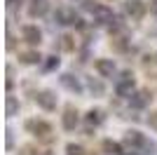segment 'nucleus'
Masks as SVG:
<instances>
[{
  "mask_svg": "<svg viewBox=\"0 0 157 155\" xmlns=\"http://www.w3.org/2000/svg\"><path fill=\"white\" fill-rule=\"evenodd\" d=\"M21 35H24V40H26L28 45H40V40H42L40 28H38V26H33V24L24 26V28H21Z\"/></svg>",
  "mask_w": 157,
  "mask_h": 155,
  "instance_id": "7",
  "label": "nucleus"
},
{
  "mask_svg": "<svg viewBox=\"0 0 157 155\" xmlns=\"http://www.w3.org/2000/svg\"><path fill=\"white\" fill-rule=\"evenodd\" d=\"M40 59H42V57H40L35 50H31V52H21V54H19V61H21V64H38Z\"/></svg>",
  "mask_w": 157,
  "mask_h": 155,
  "instance_id": "17",
  "label": "nucleus"
},
{
  "mask_svg": "<svg viewBox=\"0 0 157 155\" xmlns=\"http://www.w3.org/2000/svg\"><path fill=\"white\" fill-rule=\"evenodd\" d=\"M5 113H7V117H14L17 113H19V101L14 97H7V101H5Z\"/></svg>",
  "mask_w": 157,
  "mask_h": 155,
  "instance_id": "18",
  "label": "nucleus"
},
{
  "mask_svg": "<svg viewBox=\"0 0 157 155\" xmlns=\"http://www.w3.org/2000/svg\"><path fill=\"white\" fill-rule=\"evenodd\" d=\"M47 10H49V2L47 0H28V14L33 19L35 17H45Z\"/></svg>",
  "mask_w": 157,
  "mask_h": 155,
  "instance_id": "10",
  "label": "nucleus"
},
{
  "mask_svg": "<svg viewBox=\"0 0 157 155\" xmlns=\"http://www.w3.org/2000/svg\"><path fill=\"white\" fill-rule=\"evenodd\" d=\"M96 71L101 78H113L115 75V61L113 59H96Z\"/></svg>",
  "mask_w": 157,
  "mask_h": 155,
  "instance_id": "9",
  "label": "nucleus"
},
{
  "mask_svg": "<svg viewBox=\"0 0 157 155\" xmlns=\"http://www.w3.org/2000/svg\"><path fill=\"white\" fill-rule=\"evenodd\" d=\"M87 87H89V92H92V94H96V97H101V94L105 92L103 82H101V80H96V78H87Z\"/></svg>",
  "mask_w": 157,
  "mask_h": 155,
  "instance_id": "15",
  "label": "nucleus"
},
{
  "mask_svg": "<svg viewBox=\"0 0 157 155\" xmlns=\"http://www.w3.org/2000/svg\"><path fill=\"white\" fill-rule=\"evenodd\" d=\"M54 19L59 21V24H63V26H80L82 28V19H80L78 14H75V10H71V7H59L56 10V14H54Z\"/></svg>",
  "mask_w": 157,
  "mask_h": 155,
  "instance_id": "2",
  "label": "nucleus"
},
{
  "mask_svg": "<svg viewBox=\"0 0 157 155\" xmlns=\"http://www.w3.org/2000/svg\"><path fill=\"white\" fill-rule=\"evenodd\" d=\"M78 122H80V117H78V110L73 108V106H68V108H66V113H63V129L73 132V129L78 127Z\"/></svg>",
  "mask_w": 157,
  "mask_h": 155,
  "instance_id": "13",
  "label": "nucleus"
},
{
  "mask_svg": "<svg viewBox=\"0 0 157 155\" xmlns=\"http://www.w3.org/2000/svg\"><path fill=\"white\" fill-rule=\"evenodd\" d=\"M5 134H7V150H12V141H14L12 139V129H7Z\"/></svg>",
  "mask_w": 157,
  "mask_h": 155,
  "instance_id": "23",
  "label": "nucleus"
},
{
  "mask_svg": "<svg viewBox=\"0 0 157 155\" xmlns=\"http://www.w3.org/2000/svg\"><path fill=\"white\" fill-rule=\"evenodd\" d=\"M155 61H157V54H155Z\"/></svg>",
  "mask_w": 157,
  "mask_h": 155,
  "instance_id": "27",
  "label": "nucleus"
},
{
  "mask_svg": "<svg viewBox=\"0 0 157 155\" xmlns=\"http://www.w3.org/2000/svg\"><path fill=\"white\" fill-rule=\"evenodd\" d=\"M148 125H150L152 129H157V110H155V113H150V117H148Z\"/></svg>",
  "mask_w": 157,
  "mask_h": 155,
  "instance_id": "22",
  "label": "nucleus"
},
{
  "mask_svg": "<svg viewBox=\"0 0 157 155\" xmlns=\"http://www.w3.org/2000/svg\"><path fill=\"white\" fill-rule=\"evenodd\" d=\"M42 68H45V71H54V68H59V59H56V57H45Z\"/></svg>",
  "mask_w": 157,
  "mask_h": 155,
  "instance_id": "20",
  "label": "nucleus"
},
{
  "mask_svg": "<svg viewBox=\"0 0 157 155\" xmlns=\"http://www.w3.org/2000/svg\"><path fill=\"white\" fill-rule=\"evenodd\" d=\"M124 143L129 148H152L150 143L145 141V136L141 134V132H136V129H129L124 134Z\"/></svg>",
  "mask_w": 157,
  "mask_h": 155,
  "instance_id": "4",
  "label": "nucleus"
},
{
  "mask_svg": "<svg viewBox=\"0 0 157 155\" xmlns=\"http://www.w3.org/2000/svg\"><path fill=\"white\" fill-rule=\"evenodd\" d=\"M26 129L31 132V134H35V136H49L52 134V125L45 122V120H28Z\"/></svg>",
  "mask_w": 157,
  "mask_h": 155,
  "instance_id": "5",
  "label": "nucleus"
},
{
  "mask_svg": "<svg viewBox=\"0 0 157 155\" xmlns=\"http://www.w3.org/2000/svg\"><path fill=\"white\" fill-rule=\"evenodd\" d=\"M103 150L108 155H127L124 148H122L117 141H110V139H105V141H103Z\"/></svg>",
  "mask_w": 157,
  "mask_h": 155,
  "instance_id": "14",
  "label": "nucleus"
},
{
  "mask_svg": "<svg viewBox=\"0 0 157 155\" xmlns=\"http://www.w3.org/2000/svg\"><path fill=\"white\" fill-rule=\"evenodd\" d=\"M136 87V80H134V73L131 71H124L120 73V78L115 80V92H117V97H129L131 92Z\"/></svg>",
  "mask_w": 157,
  "mask_h": 155,
  "instance_id": "1",
  "label": "nucleus"
},
{
  "mask_svg": "<svg viewBox=\"0 0 157 155\" xmlns=\"http://www.w3.org/2000/svg\"><path fill=\"white\" fill-rule=\"evenodd\" d=\"M150 101H152V94L148 89H138V92L131 94V106H134V108H145Z\"/></svg>",
  "mask_w": 157,
  "mask_h": 155,
  "instance_id": "11",
  "label": "nucleus"
},
{
  "mask_svg": "<svg viewBox=\"0 0 157 155\" xmlns=\"http://www.w3.org/2000/svg\"><path fill=\"white\" fill-rule=\"evenodd\" d=\"M35 101H38L40 108H45V110H54L56 108V94H54L52 89H40L38 94H35Z\"/></svg>",
  "mask_w": 157,
  "mask_h": 155,
  "instance_id": "3",
  "label": "nucleus"
},
{
  "mask_svg": "<svg viewBox=\"0 0 157 155\" xmlns=\"http://www.w3.org/2000/svg\"><path fill=\"white\" fill-rule=\"evenodd\" d=\"M105 120V115H103V110L101 108H92L89 113H87V122L89 125H101Z\"/></svg>",
  "mask_w": 157,
  "mask_h": 155,
  "instance_id": "16",
  "label": "nucleus"
},
{
  "mask_svg": "<svg viewBox=\"0 0 157 155\" xmlns=\"http://www.w3.org/2000/svg\"><path fill=\"white\" fill-rule=\"evenodd\" d=\"M124 12L129 14L131 19H141L145 14V2L143 0H127L124 2Z\"/></svg>",
  "mask_w": 157,
  "mask_h": 155,
  "instance_id": "6",
  "label": "nucleus"
},
{
  "mask_svg": "<svg viewBox=\"0 0 157 155\" xmlns=\"http://www.w3.org/2000/svg\"><path fill=\"white\" fill-rule=\"evenodd\" d=\"M61 47H63L66 52H71L73 50V35H63V38H61Z\"/></svg>",
  "mask_w": 157,
  "mask_h": 155,
  "instance_id": "21",
  "label": "nucleus"
},
{
  "mask_svg": "<svg viewBox=\"0 0 157 155\" xmlns=\"http://www.w3.org/2000/svg\"><path fill=\"white\" fill-rule=\"evenodd\" d=\"M150 12L157 17V0H152V2H150Z\"/></svg>",
  "mask_w": 157,
  "mask_h": 155,
  "instance_id": "25",
  "label": "nucleus"
},
{
  "mask_svg": "<svg viewBox=\"0 0 157 155\" xmlns=\"http://www.w3.org/2000/svg\"><path fill=\"white\" fill-rule=\"evenodd\" d=\"M66 155H85V148L80 143H68L66 146Z\"/></svg>",
  "mask_w": 157,
  "mask_h": 155,
  "instance_id": "19",
  "label": "nucleus"
},
{
  "mask_svg": "<svg viewBox=\"0 0 157 155\" xmlns=\"http://www.w3.org/2000/svg\"><path fill=\"white\" fill-rule=\"evenodd\" d=\"M7 50H14V38L12 35H7Z\"/></svg>",
  "mask_w": 157,
  "mask_h": 155,
  "instance_id": "24",
  "label": "nucleus"
},
{
  "mask_svg": "<svg viewBox=\"0 0 157 155\" xmlns=\"http://www.w3.org/2000/svg\"><path fill=\"white\" fill-rule=\"evenodd\" d=\"M19 2H21V0H7V5H10V7H17Z\"/></svg>",
  "mask_w": 157,
  "mask_h": 155,
  "instance_id": "26",
  "label": "nucleus"
},
{
  "mask_svg": "<svg viewBox=\"0 0 157 155\" xmlns=\"http://www.w3.org/2000/svg\"><path fill=\"white\" fill-rule=\"evenodd\" d=\"M94 19H96V24H110V26H115L113 21H117V19H115V14H113V10L108 5H98L96 12H94Z\"/></svg>",
  "mask_w": 157,
  "mask_h": 155,
  "instance_id": "8",
  "label": "nucleus"
},
{
  "mask_svg": "<svg viewBox=\"0 0 157 155\" xmlns=\"http://www.w3.org/2000/svg\"><path fill=\"white\" fill-rule=\"evenodd\" d=\"M61 85H63L68 92H73V94H80V92H82V82H80L73 73H63V75H61Z\"/></svg>",
  "mask_w": 157,
  "mask_h": 155,
  "instance_id": "12",
  "label": "nucleus"
}]
</instances>
